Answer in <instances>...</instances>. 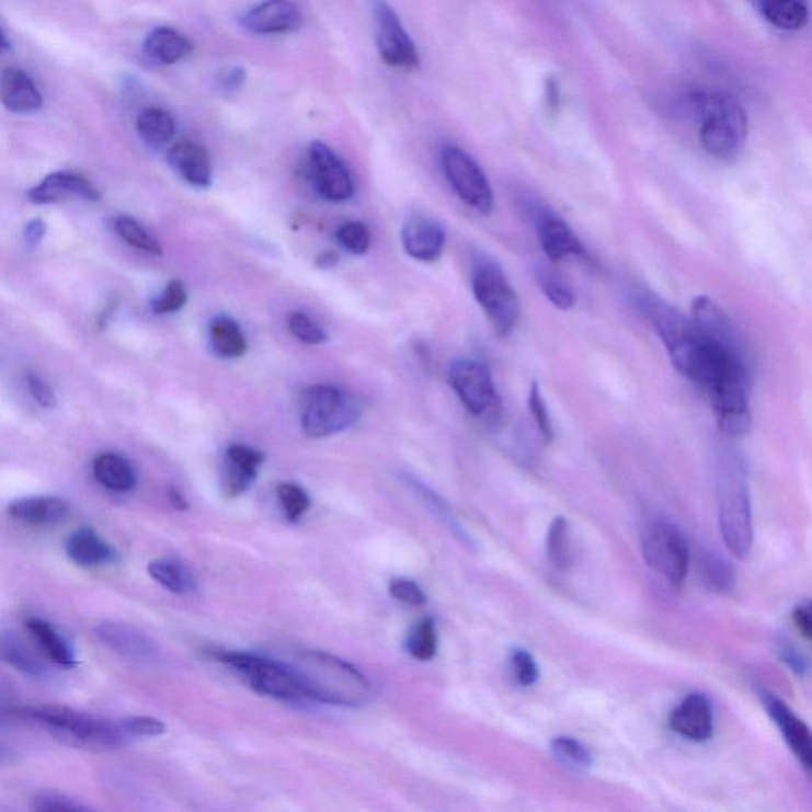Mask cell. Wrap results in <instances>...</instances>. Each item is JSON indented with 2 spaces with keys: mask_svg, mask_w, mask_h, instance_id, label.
<instances>
[{
  "mask_svg": "<svg viewBox=\"0 0 812 812\" xmlns=\"http://www.w3.org/2000/svg\"><path fill=\"white\" fill-rule=\"evenodd\" d=\"M641 314L651 322L672 364L683 377L700 385L709 393L725 386L747 382L743 351L716 342L686 318L677 308L666 304L657 294H638Z\"/></svg>",
  "mask_w": 812,
  "mask_h": 812,
  "instance_id": "6da1fadb",
  "label": "cell"
},
{
  "mask_svg": "<svg viewBox=\"0 0 812 812\" xmlns=\"http://www.w3.org/2000/svg\"><path fill=\"white\" fill-rule=\"evenodd\" d=\"M307 700L333 707H362L371 695L370 683L356 666L321 651H301L289 663Z\"/></svg>",
  "mask_w": 812,
  "mask_h": 812,
  "instance_id": "7a4b0ae2",
  "label": "cell"
},
{
  "mask_svg": "<svg viewBox=\"0 0 812 812\" xmlns=\"http://www.w3.org/2000/svg\"><path fill=\"white\" fill-rule=\"evenodd\" d=\"M719 526L727 548L744 559L754 545L753 505L743 457L735 449H722L716 464Z\"/></svg>",
  "mask_w": 812,
  "mask_h": 812,
  "instance_id": "3957f363",
  "label": "cell"
},
{
  "mask_svg": "<svg viewBox=\"0 0 812 812\" xmlns=\"http://www.w3.org/2000/svg\"><path fill=\"white\" fill-rule=\"evenodd\" d=\"M16 718L18 721L34 722L44 727L52 735L72 746L119 750L133 740L123 721H113L104 716L78 711L62 705L20 707Z\"/></svg>",
  "mask_w": 812,
  "mask_h": 812,
  "instance_id": "277c9868",
  "label": "cell"
},
{
  "mask_svg": "<svg viewBox=\"0 0 812 812\" xmlns=\"http://www.w3.org/2000/svg\"><path fill=\"white\" fill-rule=\"evenodd\" d=\"M693 105L701 115L700 141L704 150L719 161L736 158L747 137V116L743 105L727 92L695 94Z\"/></svg>",
  "mask_w": 812,
  "mask_h": 812,
  "instance_id": "5b68a950",
  "label": "cell"
},
{
  "mask_svg": "<svg viewBox=\"0 0 812 812\" xmlns=\"http://www.w3.org/2000/svg\"><path fill=\"white\" fill-rule=\"evenodd\" d=\"M471 289L495 332L512 335L519 322L521 304L503 268L492 259L478 258L471 273Z\"/></svg>",
  "mask_w": 812,
  "mask_h": 812,
  "instance_id": "8992f818",
  "label": "cell"
},
{
  "mask_svg": "<svg viewBox=\"0 0 812 812\" xmlns=\"http://www.w3.org/2000/svg\"><path fill=\"white\" fill-rule=\"evenodd\" d=\"M359 403L335 386H313L305 393L301 428L308 438L342 434L359 421Z\"/></svg>",
  "mask_w": 812,
  "mask_h": 812,
  "instance_id": "52a82bcc",
  "label": "cell"
},
{
  "mask_svg": "<svg viewBox=\"0 0 812 812\" xmlns=\"http://www.w3.org/2000/svg\"><path fill=\"white\" fill-rule=\"evenodd\" d=\"M213 657L237 670L258 694L283 701H304V687L289 663L272 661L247 652H215Z\"/></svg>",
  "mask_w": 812,
  "mask_h": 812,
  "instance_id": "ba28073f",
  "label": "cell"
},
{
  "mask_svg": "<svg viewBox=\"0 0 812 812\" xmlns=\"http://www.w3.org/2000/svg\"><path fill=\"white\" fill-rule=\"evenodd\" d=\"M641 549L649 567L666 581L681 586L689 572L690 549L683 531L668 521H652L641 535Z\"/></svg>",
  "mask_w": 812,
  "mask_h": 812,
  "instance_id": "9c48e42d",
  "label": "cell"
},
{
  "mask_svg": "<svg viewBox=\"0 0 812 812\" xmlns=\"http://www.w3.org/2000/svg\"><path fill=\"white\" fill-rule=\"evenodd\" d=\"M442 165L460 201L481 215H491L494 193L480 164L462 148L446 147L442 152Z\"/></svg>",
  "mask_w": 812,
  "mask_h": 812,
  "instance_id": "30bf717a",
  "label": "cell"
},
{
  "mask_svg": "<svg viewBox=\"0 0 812 812\" xmlns=\"http://www.w3.org/2000/svg\"><path fill=\"white\" fill-rule=\"evenodd\" d=\"M448 378L453 391L473 416H499L500 397L491 371L485 365L468 359L453 362Z\"/></svg>",
  "mask_w": 812,
  "mask_h": 812,
  "instance_id": "8fae6325",
  "label": "cell"
},
{
  "mask_svg": "<svg viewBox=\"0 0 812 812\" xmlns=\"http://www.w3.org/2000/svg\"><path fill=\"white\" fill-rule=\"evenodd\" d=\"M308 175L319 196L329 202H347L356 193L353 175L332 148L314 141L308 150Z\"/></svg>",
  "mask_w": 812,
  "mask_h": 812,
  "instance_id": "7c38bea8",
  "label": "cell"
},
{
  "mask_svg": "<svg viewBox=\"0 0 812 812\" xmlns=\"http://www.w3.org/2000/svg\"><path fill=\"white\" fill-rule=\"evenodd\" d=\"M375 20H377V46L382 60L399 69H416L421 60L416 45L392 7L385 0L375 2Z\"/></svg>",
  "mask_w": 812,
  "mask_h": 812,
  "instance_id": "4fadbf2b",
  "label": "cell"
},
{
  "mask_svg": "<svg viewBox=\"0 0 812 812\" xmlns=\"http://www.w3.org/2000/svg\"><path fill=\"white\" fill-rule=\"evenodd\" d=\"M301 12L290 0H262L243 13L240 24L251 34L278 35L299 30Z\"/></svg>",
  "mask_w": 812,
  "mask_h": 812,
  "instance_id": "5bb4252c",
  "label": "cell"
},
{
  "mask_svg": "<svg viewBox=\"0 0 812 812\" xmlns=\"http://www.w3.org/2000/svg\"><path fill=\"white\" fill-rule=\"evenodd\" d=\"M94 633L104 647L121 657L136 662H156L159 659L155 641L129 624L104 620L95 626Z\"/></svg>",
  "mask_w": 812,
  "mask_h": 812,
  "instance_id": "9a60e30c",
  "label": "cell"
},
{
  "mask_svg": "<svg viewBox=\"0 0 812 812\" xmlns=\"http://www.w3.org/2000/svg\"><path fill=\"white\" fill-rule=\"evenodd\" d=\"M400 239L408 256L420 262H435L445 250L446 232L435 219L414 215L403 225Z\"/></svg>",
  "mask_w": 812,
  "mask_h": 812,
  "instance_id": "2e32d148",
  "label": "cell"
},
{
  "mask_svg": "<svg viewBox=\"0 0 812 812\" xmlns=\"http://www.w3.org/2000/svg\"><path fill=\"white\" fill-rule=\"evenodd\" d=\"M762 700H764L769 718L773 719L779 732L782 733L784 740L789 744L790 751L796 754L803 768L810 771L812 767V741L807 723L797 718L796 712L787 707L781 698L771 694H764Z\"/></svg>",
  "mask_w": 812,
  "mask_h": 812,
  "instance_id": "e0dca14e",
  "label": "cell"
},
{
  "mask_svg": "<svg viewBox=\"0 0 812 812\" xmlns=\"http://www.w3.org/2000/svg\"><path fill=\"white\" fill-rule=\"evenodd\" d=\"M264 464V454L251 446L232 445L226 449L221 488L230 499L243 495L253 485L259 468Z\"/></svg>",
  "mask_w": 812,
  "mask_h": 812,
  "instance_id": "ac0fdd59",
  "label": "cell"
},
{
  "mask_svg": "<svg viewBox=\"0 0 812 812\" xmlns=\"http://www.w3.org/2000/svg\"><path fill=\"white\" fill-rule=\"evenodd\" d=\"M670 727L686 740L701 743L708 741L714 733V719H712L711 704L705 695L690 694L681 701L672 716Z\"/></svg>",
  "mask_w": 812,
  "mask_h": 812,
  "instance_id": "d6986e66",
  "label": "cell"
},
{
  "mask_svg": "<svg viewBox=\"0 0 812 812\" xmlns=\"http://www.w3.org/2000/svg\"><path fill=\"white\" fill-rule=\"evenodd\" d=\"M70 197L88 202L101 201V194L92 186L91 181L72 172L52 173L27 193V198L38 205L55 204Z\"/></svg>",
  "mask_w": 812,
  "mask_h": 812,
  "instance_id": "ffe728a7",
  "label": "cell"
},
{
  "mask_svg": "<svg viewBox=\"0 0 812 812\" xmlns=\"http://www.w3.org/2000/svg\"><path fill=\"white\" fill-rule=\"evenodd\" d=\"M0 102L9 112L26 115L41 110L44 98L27 73L7 67L0 72Z\"/></svg>",
  "mask_w": 812,
  "mask_h": 812,
  "instance_id": "44dd1931",
  "label": "cell"
},
{
  "mask_svg": "<svg viewBox=\"0 0 812 812\" xmlns=\"http://www.w3.org/2000/svg\"><path fill=\"white\" fill-rule=\"evenodd\" d=\"M538 240H540L542 253L554 262L584 254L583 243L577 239L572 227L556 215H545L538 221Z\"/></svg>",
  "mask_w": 812,
  "mask_h": 812,
  "instance_id": "7402d4cb",
  "label": "cell"
},
{
  "mask_svg": "<svg viewBox=\"0 0 812 812\" xmlns=\"http://www.w3.org/2000/svg\"><path fill=\"white\" fill-rule=\"evenodd\" d=\"M7 512L27 526H56L69 516V503L59 496H27L10 503Z\"/></svg>",
  "mask_w": 812,
  "mask_h": 812,
  "instance_id": "603a6c76",
  "label": "cell"
},
{
  "mask_svg": "<svg viewBox=\"0 0 812 812\" xmlns=\"http://www.w3.org/2000/svg\"><path fill=\"white\" fill-rule=\"evenodd\" d=\"M0 662L32 679H46L49 676L48 663L38 654V649L35 651L12 630L0 632Z\"/></svg>",
  "mask_w": 812,
  "mask_h": 812,
  "instance_id": "cb8c5ba5",
  "label": "cell"
},
{
  "mask_svg": "<svg viewBox=\"0 0 812 812\" xmlns=\"http://www.w3.org/2000/svg\"><path fill=\"white\" fill-rule=\"evenodd\" d=\"M167 161L176 173L196 187L211 184V162L207 150L193 141H181L170 148Z\"/></svg>",
  "mask_w": 812,
  "mask_h": 812,
  "instance_id": "d4e9b609",
  "label": "cell"
},
{
  "mask_svg": "<svg viewBox=\"0 0 812 812\" xmlns=\"http://www.w3.org/2000/svg\"><path fill=\"white\" fill-rule=\"evenodd\" d=\"M26 630L30 633L32 644L38 649L46 661L66 666V668L77 665L76 652H73L69 641L44 617H27Z\"/></svg>",
  "mask_w": 812,
  "mask_h": 812,
  "instance_id": "484cf974",
  "label": "cell"
},
{
  "mask_svg": "<svg viewBox=\"0 0 812 812\" xmlns=\"http://www.w3.org/2000/svg\"><path fill=\"white\" fill-rule=\"evenodd\" d=\"M693 321L716 342L741 350L735 325L711 297L701 296L693 301Z\"/></svg>",
  "mask_w": 812,
  "mask_h": 812,
  "instance_id": "4316f807",
  "label": "cell"
},
{
  "mask_svg": "<svg viewBox=\"0 0 812 812\" xmlns=\"http://www.w3.org/2000/svg\"><path fill=\"white\" fill-rule=\"evenodd\" d=\"M66 552L81 567L105 565L116 560L115 549L90 527L78 528L67 538Z\"/></svg>",
  "mask_w": 812,
  "mask_h": 812,
  "instance_id": "83f0119b",
  "label": "cell"
},
{
  "mask_svg": "<svg viewBox=\"0 0 812 812\" xmlns=\"http://www.w3.org/2000/svg\"><path fill=\"white\" fill-rule=\"evenodd\" d=\"M193 52V44L186 35L172 27H156L148 34L144 44V55L159 66H172Z\"/></svg>",
  "mask_w": 812,
  "mask_h": 812,
  "instance_id": "f1b7e54d",
  "label": "cell"
},
{
  "mask_svg": "<svg viewBox=\"0 0 812 812\" xmlns=\"http://www.w3.org/2000/svg\"><path fill=\"white\" fill-rule=\"evenodd\" d=\"M95 480L113 492H129L136 488L137 474L134 467L118 454L105 453L92 464Z\"/></svg>",
  "mask_w": 812,
  "mask_h": 812,
  "instance_id": "f546056e",
  "label": "cell"
},
{
  "mask_svg": "<svg viewBox=\"0 0 812 812\" xmlns=\"http://www.w3.org/2000/svg\"><path fill=\"white\" fill-rule=\"evenodd\" d=\"M210 347L216 356L237 359L247 353L248 345L239 322L229 317H218L210 322Z\"/></svg>",
  "mask_w": 812,
  "mask_h": 812,
  "instance_id": "4dcf8cb0",
  "label": "cell"
},
{
  "mask_svg": "<svg viewBox=\"0 0 812 812\" xmlns=\"http://www.w3.org/2000/svg\"><path fill=\"white\" fill-rule=\"evenodd\" d=\"M148 573L156 583L173 594L187 595L197 591V581L194 580L193 573L180 560L172 559V557L152 560L148 565Z\"/></svg>",
  "mask_w": 812,
  "mask_h": 812,
  "instance_id": "1f68e13d",
  "label": "cell"
},
{
  "mask_svg": "<svg viewBox=\"0 0 812 812\" xmlns=\"http://www.w3.org/2000/svg\"><path fill=\"white\" fill-rule=\"evenodd\" d=\"M138 137L152 148H161L172 140L176 133L175 118L165 110L151 106L138 115Z\"/></svg>",
  "mask_w": 812,
  "mask_h": 812,
  "instance_id": "d6a6232c",
  "label": "cell"
},
{
  "mask_svg": "<svg viewBox=\"0 0 812 812\" xmlns=\"http://www.w3.org/2000/svg\"><path fill=\"white\" fill-rule=\"evenodd\" d=\"M760 9L779 30L798 31L808 23V9L800 0H762Z\"/></svg>",
  "mask_w": 812,
  "mask_h": 812,
  "instance_id": "836d02e7",
  "label": "cell"
},
{
  "mask_svg": "<svg viewBox=\"0 0 812 812\" xmlns=\"http://www.w3.org/2000/svg\"><path fill=\"white\" fill-rule=\"evenodd\" d=\"M700 573L705 587L714 594H729L735 586L732 565L718 552H704L700 560Z\"/></svg>",
  "mask_w": 812,
  "mask_h": 812,
  "instance_id": "e575fe53",
  "label": "cell"
},
{
  "mask_svg": "<svg viewBox=\"0 0 812 812\" xmlns=\"http://www.w3.org/2000/svg\"><path fill=\"white\" fill-rule=\"evenodd\" d=\"M408 482H410L411 488H413L414 491L418 492V496H420L422 502H424L425 505L428 506V510H431V512L434 513L436 517H439V519H442V523H445L446 526L449 527V530H451L453 534L456 535V537L464 542V545L473 548L474 542L473 540H471L470 534H468L466 528L462 527V524H460V521L457 519L456 514H454L453 510L449 508L448 503H446L445 500L442 499V496L435 494L432 489H428L427 485L422 484L421 481H416L413 480V478H410Z\"/></svg>",
  "mask_w": 812,
  "mask_h": 812,
  "instance_id": "d590c367",
  "label": "cell"
},
{
  "mask_svg": "<svg viewBox=\"0 0 812 812\" xmlns=\"http://www.w3.org/2000/svg\"><path fill=\"white\" fill-rule=\"evenodd\" d=\"M438 648V634L431 617H424L413 627L407 638V649L418 661H431L435 657Z\"/></svg>",
  "mask_w": 812,
  "mask_h": 812,
  "instance_id": "8d00e7d4",
  "label": "cell"
},
{
  "mask_svg": "<svg viewBox=\"0 0 812 812\" xmlns=\"http://www.w3.org/2000/svg\"><path fill=\"white\" fill-rule=\"evenodd\" d=\"M537 282L540 286L541 293L545 294L546 299L551 301L557 310H572L574 307V294L554 272L549 268L540 267L537 271Z\"/></svg>",
  "mask_w": 812,
  "mask_h": 812,
  "instance_id": "74e56055",
  "label": "cell"
},
{
  "mask_svg": "<svg viewBox=\"0 0 812 812\" xmlns=\"http://www.w3.org/2000/svg\"><path fill=\"white\" fill-rule=\"evenodd\" d=\"M569 523L565 517L559 516L552 521L548 534L549 562L557 570H567L570 567Z\"/></svg>",
  "mask_w": 812,
  "mask_h": 812,
  "instance_id": "f35d334b",
  "label": "cell"
},
{
  "mask_svg": "<svg viewBox=\"0 0 812 812\" xmlns=\"http://www.w3.org/2000/svg\"><path fill=\"white\" fill-rule=\"evenodd\" d=\"M115 230L118 232L121 239L133 244L137 250L145 251V253L152 254V256H161V244L158 243V240L152 239L150 233L138 225L136 219L121 216L115 221Z\"/></svg>",
  "mask_w": 812,
  "mask_h": 812,
  "instance_id": "ab89813d",
  "label": "cell"
},
{
  "mask_svg": "<svg viewBox=\"0 0 812 812\" xmlns=\"http://www.w3.org/2000/svg\"><path fill=\"white\" fill-rule=\"evenodd\" d=\"M551 751L557 760L569 765V767L587 769L594 764L591 751L573 737L556 736L551 741Z\"/></svg>",
  "mask_w": 812,
  "mask_h": 812,
  "instance_id": "60d3db41",
  "label": "cell"
},
{
  "mask_svg": "<svg viewBox=\"0 0 812 812\" xmlns=\"http://www.w3.org/2000/svg\"><path fill=\"white\" fill-rule=\"evenodd\" d=\"M31 810L41 812H87L91 807L81 803L77 798L56 790H41L31 798Z\"/></svg>",
  "mask_w": 812,
  "mask_h": 812,
  "instance_id": "b9f144b4",
  "label": "cell"
},
{
  "mask_svg": "<svg viewBox=\"0 0 812 812\" xmlns=\"http://www.w3.org/2000/svg\"><path fill=\"white\" fill-rule=\"evenodd\" d=\"M276 495H278L283 513L293 523L299 521L310 510V496H308L304 488L294 484V482H283V484H279L276 488Z\"/></svg>",
  "mask_w": 812,
  "mask_h": 812,
  "instance_id": "7bdbcfd3",
  "label": "cell"
},
{
  "mask_svg": "<svg viewBox=\"0 0 812 812\" xmlns=\"http://www.w3.org/2000/svg\"><path fill=\"white\" fill-rule=\"evenodd\" d=\"M336 241L347 253L362 256L370 250L371 233L364 222H346L336 230Z\"/></svg>",
  "mask_w": 812,
  "mask_h": 812,
  "instance_id": "ee69618b",
  "label": "cell"
},
{
  "mask_svg": "<svg viewBox=\"0 0 812 812\" xmlns=\"http://www.w3.org/2000/svg\"><path fill=\"white\" fill-rule=\"evenodd\" d=\"M289 331L305 345H321L328 340V333L314 319L304 313H293L289 317Z\"/></svg>",
  "mask_w": 812,
  "mask_h": 812,
  "instance_id": "f6af8a7d",
  "label": "cell"
},
{
  "mask_svg": "<svg viewBox=\"0 0 812 812\" xmlns=\"http://www.w3.org/2000/svg\"><path fill=\"white\" fill-rule=\"evenodd\" d=\"M186 286H184L180 279H173V282H170L169 285H167L164 293L152 300L151 307L152 310H155V313L170 314L180 311L181 308L186 305Z\"/></svg>",
  "mask_w": 812,
  "mask_h": 812,
  "instance_id": "bcb514c9",
  "label": "cell"
},
{
  "mask_svg": "<svg viewBox=\"0 0 812 812\" xmlns=\"http://www.w3.org/2000/svg\"><path fill=\"white\" fill-rule=\"evenodd\" d=\"M510 661H512L513 675L521 686L530 687L537 684L538 677H540V668H538L537 662L531 657L530 652H527L526 649H514Z\"/></svg>",
  "mask_w": 812,
  "mask_h": 812,
  "instance_id": "7dc6e473",
  "label": "cell"
},
{
  "mask_svg": "<svg viewBox=\"0 0 812 812\" xmlns=\"http://www.w3.org/2000/svg\"><path fill=\"white\" fill-rule=\"evenodd\" d=\"M528 410H530L531 416L537 422V427L541 432L542 438L546 442H551L554 438V428H552L548 405H546L545 399H542L538 385H531L530 393H528Z\"/></svg>",
  "mask_w": 812,
  "mask_h": 812,
  "instance_id": "c3c4849f",
  "label": "cell"
},
{
  "mask_svg": "<svg viewBox=\"0 0 812 812\" xmlns=\"http://www.w3.org/2000/svg\"><path fill=\"white\" fill-rule=\"evenodd\" d=\"M389 592L396 601L405 603V605L422 606L427 602V595L414 581L402 580V577L391 581Z\"/></svg>",
  "mask_w": 812,
  "mask_h": 812,
  "instance_id": "681fc988",
  "label": "cell"
},
{
  "mask_svg": "<svg viewBox=\"0 0 812 812\" xmlns=\"http://www.w3.org/2000/svg\"><path fill=\"white\" fill-rule=\"evenodd\" d=\"M124 727L133 737L137 736H161L164 735L165 723L156 718L148 716H134V718L123 719Z\"/></svg>",
  "mask_w": 812,
  "mask_h": 812,
  "instance_id": "f907efd6",
  "label": "cell"
},
{
  "mask_svg": "<svg viewBox=\"0 0 812 812\" xmlns=\"http://www.w3.org/2000/svg\"><path fill=\"white\" fill-rule=\"evenodd\" d=\"M20 707L21 705L18 701V695L12 684L0 677V729L10 725L13 721H18L16 712Z\"/></svg>",
  "mask_w": 812,
  "mask_h": 812,
  "instance_id": "816d5d0a",
  "label": "cell"
},
{
  "mask_svg": "<svg viewBox=\"0 0 812 812\" xmlns=\"http://www.w3.org/2000/svg\"><path fill=\"white\" fill-rule=\"evenodd\" d=\"M27 386H30L32 397H34L35 402H37L38 405L46 408V410H53V408H56V403H58V400H56V393L44 378L30 371V374H27Z\"/></svg>",
  "mask_w": 812,
  "mask_h": 812,
  "instance_id": "f5cc1de1",
  "label": "cell"
},
{
  "mask_svg": "<svg viewBox=\"0 0 812 812\" xmlns=\"http://www.w3.org/2000/svg\"><path fill=\"white\" fill-rule=\"evenodd\" d=\"M781 661L792 670L796 675H804L808 672V662L801 652L792 644L784 643L781 647Z\"/></svg>",
  "mask_w": 812,
  "mask_h": 812,
  "instance_id": "db71d44e",
  "label": "cell"
},
{
  "mask_svg": "<svg viewBox=\"0 0 812 812\" xmlns=\"http://www.w3.org/2000/svg\"><path fill=\"white\" fill-rule=\"evenodd\" d=\"M244 78H247V73H244V70L241 69V67H232V69L226 70V72H222V76L219 77V88H221L222 91H237L241 88V84L244 83Z\"/></svg>",
  "mask_w": 812,
  "mask_h": 812,
  "instance_id": "11a10c76",
  "label": "cell"
},
{
  "mask_svg": "<svg viewBox=\"0 0 812 812\" xmlns=\"http://www.w3.org/2000/svg\"><path fill=\"white\" fill-rule=\"evenodd\" d=\"M793 622H796V627L798 629V632L803 634L804 640H810L811 638V608L810 605H800L797 606L796 611H793Z\"/></svg>",
  "mask_w": 812,
  "mask_h": 812,
  "instance_id": "9f6ffc18",
  "label": "cell"
},
{
  "mask_svg": "<svg viewBox=\"0 0 812 812\" xmlns=\"http://www.w3.org/2000/svg\"><path fill=\"white\" fill-rule=\"evenodd\" d=\"M45 232V222L42 221V219H34V221H31L30 225L26 226V229H24V237H26V241L31 247H35L38 241L44 239Z\"/></svg>",
  "mask_w": 812,
  "mask_h": 812,
  "instance_id": "6f0895ef",
  "label": "cell"
},
{
  "mask_svg": "<svg viewBox=\"0 0 812 812\" xmlns=\"http://www.w3.org/2000/svg\"><path fill=\"white\" fill-rule=\"evenodd\" d=\"M336 262H339V256L333 251H324L317 258L318 267L324 268V271L332 268L333 265H336Z\"/></svg>",
  "mask_w": 812,
  "mask_h": 812,
  "instance_id": "680465c9",
  "label": "cell"
},
{
  "mask_svg": "<svg viewBox=\"0 0 812 812\" xmlns=\"http://www.w3.org/2000/svg\"><path fill=\"white\" fill-rule=\"evenodd\" d=\"M169 499L176 510H187L186 499H184V496L181 495V492L176 491V489H170Z\"/></svg>",
  "mask_w": 812,
  "mask_h": 812,
  "instance_id": "91938a15",
  "label": "cell"
},
{
  "mask_svg": "<svg viewBox=\"0 0 812 812\" xmlns=\"http://www.w3.org/2000/svg\"><path fill=\"white\" fill-rule=\"evenodd\" d=\"M13 760H15V753L10 747L0 744V765L10 764Z\"/></svg>",
  "mask_w": 812,
  "mask_h": 812,
  "instance_id": "94428289",
  "label": "cell"
},
{
  "mask_svg": "<svg viewBox=\"0 0 812 812\" xmlns=\"http://www.w3.org/2000/svg\"><path fill=\"white\" fill-rule=\"evenodd\" d=\"M9 38H7V35L3 34L2 30H0V55H2V53L9 52Z\"/></svg>",
  "mask_w": 812,
  "mask_h": 812,
  "instance_id": "6125c7cd",
  "label": "cell"
}]
</instances>
